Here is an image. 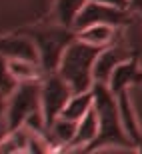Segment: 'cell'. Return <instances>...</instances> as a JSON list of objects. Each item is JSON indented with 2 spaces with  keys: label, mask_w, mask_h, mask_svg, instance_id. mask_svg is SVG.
Masks as SVG:
<instances>
[{
  "label": "cell",
  "mask_w": 142,
  "mask_h": 154,
  "mask_svg": "<svg viewBox=\"0 0 142 154\" xmlns=\"http://www.w3.org/2000/svg\"><path fill=\"white\" fill-rule=\"evenodd\" d=\"M76 128H78V122L68 120L64 116H58L50 126H48V132L46 136L52 138V142H56L58 146H72L74 138H76Z\"/></svg>",
  "instance_id": "13"
},
{
  "label": "cell",
  "mask_w": 142,
  "mask_h": 154,
  "mask_svg": "<svg viewBox=\"0 0 142 154\" xmlns=\"http://www.w3.org/2000/svg\"><path fill=\"white\" fill-rule=\"evenodd\" d=\"M116 30H118V26H112V24H92V26L78 30L76 34L82 42H88L98 48H106V46L114 44Z\"/></svg>",
  "instance_id": "11"
},
{
  "label": "cell",
  "mask_w": 142,
  "mask_h": 154,
  "mask_svg": "<svg viewBox=\"0 0 142 154\" xmlns=\"http://www.w3.org/2000/svg\"><path fill=\"white\" fill-rule=\"evenodd\" d=\"M118 98V106H120V116H122V126H124L126 134L130 136V140L134 142L136 150L142 152V128L136 120L134 108L130 102V90H122L120 94H116Z\"/></svg>",
  "instance_id": "10"
},
{
  "label": "cell",
  "mask_w": 142,
  "mask_h": 154,
  "mask_svg": "<svg viewBox=\"0 0 142 154\" xmlns=\"http://www.w3.org/2000/svg\"><path fill=\"white\" fill-rule=\"evenodd\" d=\"M100 50L102 48L82 42L80 38L72 40L68 48L64 50L56 72L70 84L72 92L92 90V86H94V64H96Z\"/></svg>",
  "instance_id": "2"
},
{
  "label": "cell",
  "mask_w": 142,
  "mask_h": 154,
  "mask_svg": "<svg viewBox=\"0 0 142 154\" xmlns=\"http://www.w3.org/2000/svg\"><path fill=\"white\" fill-rule=\"evenodd\" d=\"M92 106H94V94H92V90L74 92L72 96H70V100L66 102V106H64V110H62V114H60V116L78 122V120L82 118Z\"/></svg>",
  "instance_id": "14"
},
{
  "label": "cell",
  "mask_w": 142,
  "mask_h": 154,
  "mask_svg": "<svg viewBox=\"0 0 142 154\" xmlns=\"http://www.w3.org/2000/svg\"><path fill=\"white\" fill-rule=\"evenodd\" d=\"M24 34H28L30 38L34 40L36 48H38V56H40V64L42 68L48 72H56L60 58H62L64 50L68 48V44L72 40L78 38L76 30L68 28V26H46V28H28L22 30Z\"/></svg>",
  "instance_id": "3"
},
{
  "label": "cell",
  "mask_w": 142,
  "mask_h": 154,
  "mask_svg": "<svg viewBox=\"0 0 142 154\" xmlns=\"http://www.w3.org/2000/svg\"><path fill=\"white\" fill-rule=\"evenodd\" d=\"M96 136H98V114H96V110H94V106H92V108L78 120L76 138H74L72 146H80V148L86 150L92 142H94ZM72 146H70V148H72Z\"/></svg>",
  "instance_id": "12"
},
{
  "label": "cell",
  "mask_w": 142,
  "mask_h": 154,
  "mask_svg": "<svg viewBox=\"0 0 142 154\" xmlns=\"http://www.w3.org/2000/svg\"><path fill=\"white\" fill-rule=\"evenodd\" d=\"M94 2L114 6V8H126V10H128V0H94Z\"/></svg>",
  "instance_id": "17"
},
{
  "label": "cell",
  "mask_w": 142,
  "mask_h": 154,
  "mask_svg": "<svg viewBox=\"0 0 142 154\" xmlns=\"http://www.w3.org/2000/svg\"><path fill=\"white\" fill-rule=\"evenodd\" d=\"M128 10H130L132 14L142 16V0H128Z\"/></svg>",
  "instance_id": "18"
},
{
  "label": "cell",
  "mask_w": 142,
  "mask_h": 154,
  "mask_svg": "<svg viewBox=\"0 0 142 154\" xmlns=\"http://www.w3.org/2000/svg\"><path fill=\"white\" fill-rule=\"evenodd\" d=\"M40 88H42V80L34 82H20L18 88L8 96V108H6V132L16 130L24 126L26 118L34 114L40 106Z\"/></svg>",
  "instance_id": "4"
},
{
  "label": "cell",
  "mask_w": 142,
  "mask_h": 154,
  "mask_svg": "<svg viewBox=\"0 0 142 154\" xmlns=\"http://www.w3.org/2000/svg\"><path fill=\"white\" fill-rule=\"evenodd\" d=\"M74 92L70 84L58 72H48L42 78V88H40V106L44 114L46 124L50 126L58 116L62 114L66 102L70 100Z\"/></svg>",
  "instance_id": "5"
},
{
  "label": "cell",
  "mask_w": 142,
  "mask_h": 154,
  "mask_svg": "<svg viewBox=\"0 0 142 154\" xmlns=\"http://www.w3.org/2000/svg\"><path fill=\"white\" fill-rule=\"evenodd\" d=\"M136 84H142V68L138 58L130 56L128 60L120 62L114 68L108 86L114 94H120L122 90H130V86H136Z\"/></svg>",
  "instance_id": "8"
},
{
  "label": "cell",
  "mask_w": 142,
  "mask_h": 154,
  "mask_svg": "<svg viewBox=\"0 0 142 154\" xmlns=\"http://www.w3.org/2000/svg\"><path fill=\"white\" fill-rule=\"evenodd\" d=\"M132 22V12L126 10V8H114V6L108 4H100V2H94V0H88L86 6L82 8V12L78 14L76 22H74V30L86 28V26H92V24H112V26H128Z\"/></svg>",
  "instance_id": "6"
},
{
  "label": "cell",
  "mask_w": 142,
  "mask_h": 154,
  "mask_svg": "<svg viewBox=\"0 0 142 154\" xmlns=\"http://www.w3.org/2000/svg\"><path fill=\"white\" fill-rule=\"evenodd\" d=\"M92 94H94V110L98 114V136L86 150H98L106 148V146L136 150L134 142L130 140V136L126 134L124 126H122L118 98L110 90V86L102 84V82H94Z\"/></svg>",
  "instance_id": "1"
},
{
  "label": "cell",
  "mask_w": 142,
  "mask_h": 154,
  "mask_svg": "<svg viewBox=\"0 0 142 154\" xmlns=\"http://www.w3.org/2000/svg\"><path fill=\"white\" fill-rule=\"evenodd\" d=\"M0 56L6 58H24V60H38V48H36L34 40L24 32L16 34L0 36Z\"/></svg>",
  "instance_id": "7"
},
{
  "label": "cell",
  "mask_w": 142,
  "mask_h": 154,
  "mask_svg": "<svg viewBox=\"0 0 142 154\" xmlns=\"http://www.w3.org/2000/svg\"><path fill=\"white\" fill-rule=\"evenodd\" d=\"M6 108H8V96H4V94L0 92V118H2V114L6 112Z\"/></svg>",
  "instance_id": "19"
},
{
  "label": "cell",
  "mask_w": 142,
  "mask_h": 154,
  "mask_svg": "<svg viewBox=\"0 0 142 154\" xmlns=\"http://www.w3.org/2000/svg\"><path fill=\"white\" fill-rule=\"evenodd\" d=\"M86 2L88 0H56L54 2V18H56V24L74 28V22H76L78 14L82 12V8L86 6Z\"/></svg>",
  "instance_id": "15"
},
{
  "label": "cell",
  "mask_w": 142,
  "mask_h": 154,
  "mask_svg": "<svg viewBox=\"0 0 142 154\" xmlns=\"http://www.w3.org/2000/svg\"><path fill=\"white\" fill-rule=\"evenodd\" d=\"M18 82L12 74L10 66H8V58L6 56H0V92L4 94V96H10L12 92L18 88Z\"/></svg>",
  "instance_id": "16"
},
{
  "label": "cell",
  "mask_w": 142,
  "mask_h": 154,
  "mask_svg": "<svg viewBox=\"0 0 142 154\" xmlns=\"http://www.w3.org/2000/svg\"><path fill=\"white\" fill-rule=\"evenodd\" d=\"M132 54L128 50H124L122 46H106L100 50L96 58V64H94V82H102V84H108L110 82V76H112L114 68L118 66L120 62L128 60Z\"/></svg>",
  "instance_id": "9"
}]
</instances>
